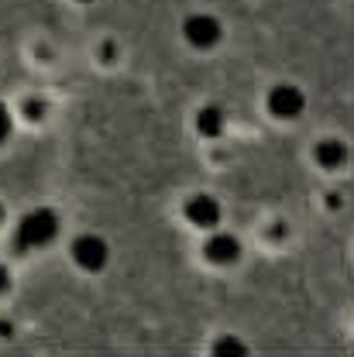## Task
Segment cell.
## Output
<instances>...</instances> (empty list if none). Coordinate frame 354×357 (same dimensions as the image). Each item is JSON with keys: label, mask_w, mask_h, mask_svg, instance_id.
Masks as SVG:
<instances>
[{"label": "cell", "mask_w": 354, "mask_h": 357, "mask_svg": "<svg viewBox=\"0 0 354 357\" xmlns=\"http://www.w3.org/2000/svg\"><path fill=\"white\" fill-rule=\"evenodd\" d=\"M55 234H59V217H55L52 210H35L31 217H24L21 227H17V251L42 248Z\"/></svg>", "instance_id": "obj_1"}, {"label": "cell", "mask_w": 354, "mask_h": 357, "mask_svg": "<svg viewBox=\"0 0 354 357\" xmlns=\"http://www.w3.org/2000/svg\"><path fill=\"white\" fill-rule=\"evenodd\" d=\"M182 31H186V38L196 45V48H210V45L221 38V24H217L214 17H207V14H196V17H189Z\"/></svg>", "instance_id": "obj_2"}, {"label": "cell", "mask_w": 354, "mask_h": 357, "mask_svg": "<svg viewBox=\"0 0 354 357\" xmlns=\"http://www.w3.org/2000/svg\"><path fill=\"white\" fill-rule=\"evenodd\" d=\"M73 258L83 268H89V271H100L103 261H107V244H103L100 237H80V241L73 244Z\"/></svg>", "instance_id": "obj_3"}, {"label": "cell", "mask_w": 354, "mask_h": 357, "mask_svg": "<svg viewBox=\"0 0 354 357\" xmlns=\"http://www.w3.org/2000/svg\"><path fill=\"white\" fill-rule=\"evenodd\" d=\"M268 107H272V114H275V117H296V114L303 110V96H300V89L279 86V89H272Z\"/></svg>", "instance_id": "obj_4"}, {"label": "cell", "mask_w": 354, "mask_h": 357, "mask_svg": "<svg viewBox=\"0 0 354 357\" xmlns=\"http://www.w3.org/2000/svg\"><path fill=\"white\" fill-rule=\"evenodd\" d=\"M186 217L196 223V227H214V223L221 220V206H217L210 196H196V199H189Z\"/></svg>", "instance_id": "obj_5"}, {"label": "cell", "mask_w": 354, "mask_h": 357, "mask_svg": "<svg viewBox=\"0 0 354 357\" xmlns=\"http://www.w3.org/2000/svg\"><path fill=\"white\" fill-rule=\"evenodd\" d=\"M237 255H241V248H237V241L230 234H217V237L207 241V258L217 261V265H230Z\"/></svg>", "instance_id": "obj_6"}, {"label": "cell", "mask_w": 354, "mask_h": 357, "mask_svg": "<svg viewBox=\"0 0 354 357\" xmlns=\"http://www.w3.org/2000/svg\"><path fill=\"white\" fill-rule=\"evenodd\" d=\"M196 128L207 134V137H214V134H221L223 128V114L217 110V107H207L203 114H200V121H196Z\"/></svg>", "instance_id": "obj_7"}, {"label": "cell", "mask_w": 354, "mask_h": 357, "mask_svg": "<svg viewBox=\"0 0 354 357\" xmlns=\"http://www.w3.org/2000/svg\"><path fill=\"white\" fill-rule=\"evenodd\" d=\"M316 155H320V165H341L344 162V144H334V141H323L320 148H316Z\"/></svg>", "instance_id": "obj_8"}, {"label": "cell", "mask_w": 354, "mask_h": 357, "mask_svg": "<svg viewBox=\"0 0 354 357\" xmlns=\"http://www.w3.org/2000/svg\"><path fill=\"white\" fill-rule=\"evenodd\" d=\"M217 354H241V344L237 340H221L217 344Z\"/></svg>", "instance_id": "obj_9"}, {"label": "cell", "mask_w": 354, "mask_h": 357, "mask_svg": "<svg viewBox=\"0 0 354 357\" xmlns=\"http://www.w3.org/2000/svg\"><path fill=\"white\" fill-rule=\"evenodd\" d=\"M24 114H28V117H42V114H45L42 100H31V103H28V107H24Z\"/></svg>", "instance_id": "obj_10"}, {"label": "cell", "mask_w": 354, "mask_h": 357, "mask_svg": "<svg viewBox=\"0 0 354 357\" xmlns=\"http://www.w3.org/2000/svg\"><path fill=\"white\" fill-rule=\"evenodd\" d=\"M7 131H10V117H7V110H3V103H0V141L7 137Z\"/></svg>", "instance_id": "obj_11"}, {"label": "cell", "mask_w": 354, "mask_h": 357, "mask_svg": "<svg viewBox=\"0 0 354 357\" xmlns=\"http://www.w3.org/2000/svg\"><path fill=\"white\" fill-rule=\"evenodd\" d=\"M7 285H10V275H7V268L0 265V292H7Z\"/></svg>", "instance_id": "obj_12"}, {"label": "cell", "mask_w": 354, "mask_h": 357, "mask_svg": "<svg viewBox=\"0 0 354 357\" xmlns=\"http://www.w3.org/2000/svg\"><path fill=\"white\" fill-rule=\"evenodd\" d=\"M0 217H3V210H0Z\"/></svg>", "instance_id": "obj_13"}]
</instances>
